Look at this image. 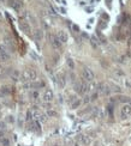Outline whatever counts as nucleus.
Instances as JSON below:
<instances>
[{
  "mask_svg": "<svg viewBox=\"0 0 131 146\" xmlns=\"http://www.w3.org/2000/svg\"><path fill=\"white\" fill-rule=\"evenodd\" d=\"M37 78V73L36 71L33 68H27L22 72L21 74V80L22 82H35Z\"/></svg>",
  "mask_w": 131,
  "mask_h": 146,
  "instance_id": "f257e3e1",
  "label": "nucleus"
},
{
  "mask_svg": "<svg viewBox=\"0 0 131 146\" xmlns=\"http://www.w3.org/2000/svg\"><path fill=\"white\" fill-rule=\"evenodd\" d=\"M82 78L84 79V82H93V79H94V73H93V71L88 68V67H85V68H83L82 70Z\"/></svg>",
  "mask_w": 131,
  "mask_h": 146,
  "instance_id": "f03ea898",
  "label": "nucleus"
},
{
  "mask_svg": "<svg viewBox=\"0 0 131 146\" xmlns=\"http://www.w3.org/2000/svg\"><path fill=\"white\" fill-rule=\"evenodd\" d=\"M75 91L78 93H85L88 92V84H85L84 82H79V83L75 84Z\"/></svg>",
  "mask_w": 131,
  "mask_h": 146,
  "instance_id": "7ed1b4c3",
  "label": "nucleus"
},
{
  "mask_svg": "<svg viewBox=\"0 0 131 146\" xmlns=\"http://www.w3.org/2000/svg\"><path fill=\"white\" fill-rule=\"evenodd\" d=\"M10 60V54L5 46H0V62H7Z\"/></svg>",
  "mask_w": 131,
  "mask_h": 146,
  "instance_id": "20e7f679",
  "label": "nucleus"
},
{
  "mask_svg": "<svg viewBox=\"0 0 131 146\" xmlns=\"http://www.w3.org/2000/svg\"><path fill=\"white\" fill-rule=\"evenodd\" d=\"M53 98H54V93H53V91L51 90V89H46V90L43 91V93H42V99L45 101V102H52L53 101Z\"/></svg>",
  "mask_w": 131,
  "mask_h": 146,
  "instance_id": "39448f33",
  "label": "nucleus"
},
{
  "mask_svg": "<svg viewBox=\"0 0 131 146\" xmlns=\"http://www.w3.org/2000/svg\"><path fill=\"white\" fill-rule=\"evenodd\" d=\"M18 25H19V29H21V31H23L24 34H27V35H29V34H30V31H31V28H30V24H29L27 21H19Z\"/></svg>",
  "mask_w": 131,
  "mask_h": 146,
  "instance_id": "423d86ee",
  "label": "nucleus"
},
{
  "mask_svg": "<svg viewBox=\"0 0 131 146\" xmlns=\"http://www.w3.org/2000/svg\"><path fill=\"white\" fill-rule=\"evenodd\" d=\"M120 115L123 118H128L131 116V104H125L120 109Z\"/></svg>",
  "mask_w": 131,
  "mask_h": 146,
  "instance_id": "0eeeda50",
  "label": "nucleus"
},
{
  "mask_svg": "<svg viewBox=\"0 0 131 146\" xmlns=\"http://www.w3.org/2000/svg\"><path fill=\"white\" fill-rule=\"evenodd\" d=\"M8 6H11L14 11H21L23 2L22 0H8Z\"/></svg>",
  "mask_w": 131,
  "mask_h": 146,
  "instance_id": "6e6552de",
  "label": "nucleus"
},
{
  "mask_svg": "<svg viewBox=\"0 0 131 146\" xmlns=\"http://www.w3.org/2000/svg\"><path fill=\"white\" fill-rule=\"evenodd\" d=\"M55 36L58 37V40L62 42V43H66L67 40H69V36H67V34H66V31H64V30H59Z\"/></svg>",
  "mask_w": 131,
  "mask_h": 146,
  "instance_id": "1a4fd4ad",
  "label": "nucleus"
},
{
  "mask_svg": "<svg viewBox=\"0 0 131 146\" xmlns=\"http://www.w3.org/2000/svg\"><path fill=\"white\" fill-rule=\"evenodd\" d=\"M49 37H51V44L53 46V48H54V49H60V48H62L63 43L58 40V37H57V36L51 35Z\"/></svg>",
  "mask_w": 131,
  "mask_h": 146,
  "instance_id": "9d476101",
  "label": "nucleus"
},
{
  "mask_svg": "<svg viewBox=\"0 0 131 146\" xmlns=\"http://www.w3.org/2000/svg\"><path fill=\"white\" fill-rule=\"evenodd\" d=\"M42 37H43V31H42L41 29H37V30H35V32H34L35 41H41Z\"/></svg>",
  "mask_w": 131,
  "mask_h": 146,
  "instance_id": "9b49d317",
  "label": "nucleus"
},
{
  "mask_svg": "<svg viewBox=\"0 0 131 146\" xmlns=\"http://www.w3.org/2000/svg\"><path fill=\"white\" fill-rule=\"evenodd\" d=\"M78 139H79V141L82 143L83 145H89L90 141H91V140H90V137H88V135H83V134L82 135H79Z\"/></svg>",
  "mask_w": 131,
  "mask_h": 146,
  "instance_id": "f8f14e48",
  "label": "nucleus"
},
{
  "mask_svg": "<svg viewBox=\"0 0 131 146\" xmlns=\"http://www.w3.org/2000/svg\"><path fill=\"white\" fill-rule=\"evenodd\" d=\"M0 92L2 93V95H8V93H11V90H10V88L8 86H2L1 89H0Z\"/></svg>",
  "mask_w": 131,
  "mask_h": 146,
  "instance_id": "ddd939ff",
  "label": "nucleus"
},
{
  "mask_svg": "<svg viewBox=\"0 0 131 146\" xmlns=\"http://www.w3.org/2000/svg\"><path fill=\"white\" fill-rule=\"evenodd\" d=\"M81 103H82V101H81V99H76L75 102H72V103H71V108H72V109H77V108L81 105Z\"/></svg>",
  "mask_w": 131,
  "mask_h": 146,
  "instance_id": "4468645a",
  "label": "nucleus"
},
{
  "mask_svg": "<svg viewBox=\"0 0 131 146\" xmlns=\"http://www.w3.org/2000/svg\"><path fill=\"white\" fill-rule=\"evenodd\" d=\"M4 41H5V44H7V46H11L12 44V40H11V37L8 35H6L4 37Z\"/></svg>",
  "mask_w": 131,
  "mask_h": 146,
  "instance_id": "2eb2a0df",
  "label": "nucleus"
},
{
  "mask_svg": "<svg viewBox=\"0 0 131 146\" xmlns=\"http://www.w3.org/2000/svg\"><path fill=\"white\" fill-rule=\"evenodd\" d=\"M67 66H69L71 70L75 68V63H73V60H72V59H67Z\"/></svg>",
  "mask_w": 131,
  "mask_h": 146,
  "instance_id": "dca6fc26",
  "label": "nucleus"
},
{
  "mask_svg": "<svg viewBox=\"0 0 131 146\" xmlns=\"http://www.w3.org/2000/svg\"><path fill=\"white\" fill-rule=\"evenodd\" d=\"M47 116H57V111H54V110H52V109H49L48 111H47Z\"/></svg>",
  "mask_w": 131,
  "mask_h": 146,
  "instance_id": "f3484780",
  "label": "nucleus"
},
{
  "mask_svg": "<svg viewBox=\"0 0 131 146\" xmlns=\"http://www.w3.org/2000/svg\"><path fill=\"white\" fill-rule=\"evenodd\" d=\"M31 96L34 97V99H37V98H39V93L35 91V92H33V93H31Z\"/></svg>",
  "mask_w": 131,
  "mask_h": 146,
  "instance_id": "a211bd4d",
  "label": "nucleus"
},
{
  "mask_svg": "<svg viewBox=\"0 0 131 146\" xmlns=\"http://www.w3.org/2000/svg\"><path fill=\"white\" fill-rule=\"evenodd\" d=\"M72 28H73V30H75L76 32H78V31H79V28H78L77 25H72Z\"/></svg>",
  "mask_w": 131,
  "mask_h": 146,
  "instance_id": "6ab92c4d",
  "label": "nucleus"
},
{
  "mask_svg": "<svg viewBox=\"0 0 131 146\" xmlns=\"http://www.w3.org/2000/svg\"><path fill=\"white\" fill-rule=\"evenodd\" d=\"M7 121H11V122H13V121H14L13 116H7Z\"/></svg>",
  "mask_w": 131,
  "mask_h": 146,
  "instance_id": "aec40b11",
  "label": "nucleus"
},
{
  "mask_svg": "<svg viewBox=\"0 0 131 146\" xmlns=\"http://www.w3.org/2000/svg\"><path fill=\"white\" fill-rule=\"evenodd\" d=\"M1 1H4V0H1Z\"/></svg>",
  "mask_w": 131,
  "mask_h": 146,
  "instance_id": "412c9836",
  "label": "nucleus"
}]
</instances>
